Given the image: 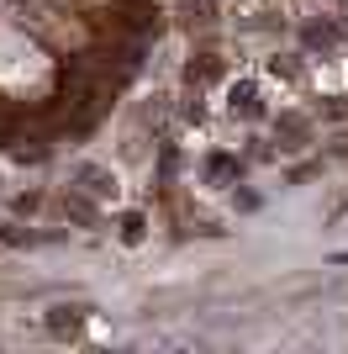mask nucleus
<instances>
[{"label":"nucleus","mask_w":348,"mask_h":354,"mask_svg":"<svg viewBox=\"0 0 348 354\" xmlns=\"http://www.w3.org/2000/svg\"><path fill=\"white\" fill-rule=\"evenodd\" d=\"M69 180H74L85 196H95V201H111V196H116V175L106 169V164H95V159H79V164L69 169Z\"/></svg>","instance_id":"f257e3e1"},{"label":"nucleus","mask_w":348,"mask_h":354,"mask_svg":"<svg viewBox=\"0 0 348 354\" xmlns=\"http://www.w3.org/2000/svg\"><path fill=\"white\" fill-rule=\"evenodd\" d=\"M227 106L238 111V117H259V111H264V106H259V85H253V80L232 85V90H227Z\"/></svg>","instance_id":"f03ea898"},{"label":"nucleus","mask_w":348,"mask_h":354,"mask_svg":"<svg viewBox=\"0 0 348 354\" xmlns=\"http://www.w3.org/2000/svg\"><path fill=\"white\" fill-rule=\"evenodd\" d=\"M90 201H95V196H90ZM85 196H79V185H74L69 196H64V212H69L74 222H95V207H90Z\"/></svg>","instance_id":"423d86ee"},{"label":"nucleus","mask_w":348,"mask_h":354,"mask_svg":"<svg viewBox=\"0 0 348 354\" xmlns=\"http://www.w3.org/2000/svg\"><path fill=\"white\" fill-rule=\"evenodd\" d=\"M301 53H275V59H269V74H275V80H301Z\"/></svg>","instance_id":"6e6552de"},{"label":"nucleus","mask_w":348,"mask_h":354,"mask_svg":"<svg viewBox=\"0 0 348 354\" xmlns=\"http://www.w3.org/2000/svg\"><path fill=\"white\" fill-rule=\"evenodd\" d=\"M301 43L327 53V48H338V27H333V21H306V27H301Z\"/></svg>","instance_id":"7ed1b4c3"},{"label":"nucleus","mask_w":348,"mask_h":354,"mask_svg":"<svg viewBox=\"0 0 348 354\" xmlns=\"http://www.w3.org/2000/svg\"><path fill=\"white\" fill-rule=\"evenodd\" d=\"M206 175H211V180H238V175H243V164L227 159V153H211V159H206Z\"/></svg>","instance_id":"39448f33"},{"label":"nucleus","mask_w":348,"mask_h":354,"mask_svg":"<svg viewBox=\"0 0 348 354\" xmlns=\"http://www.w3.org/2000/svg\"><path fill=\"white\" fill-rule=\"evenodd\" d=\"M74 328H79V307H53V317H48V333H53V339H69Z\"/></svg>","instance_id":"20e7f679"},{"label":"nucleus","mask_w":348,"mask_h":354,"mask_svg":"<svg viewBox=\"0 0 348 354\" xmlns=\"http://www.w3.org/2000/svg\"><path fill=\"white\" fill-rule=\"evenodd\" d=\"M143 233H148L143 212H122V243H143Z\"/></svg>","instance_id":"0eeeda50"}]
</instances>
